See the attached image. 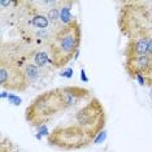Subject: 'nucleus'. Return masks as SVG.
I'll list each match as a JSON object with an SVG mask.
<instances>
[{
    "mask_svg": "<svg viewBox=\"0 0 152 152\" xmlns=\"http://www.w3.org/2000/svg\"><path fill=\"white\" fill-rule=\"evenodd\" d=\"M151 98H152V90H151Z\"/></svg>",
    "mask_w": 152,
    "mask_h": 152,
    "instance_id": "16",
    "label": "nucleus"
},
{
    "mask_svg": "<svg viewBox=\"0 0 152 152\" xmlns=\"http://www.w3.org/2000/svg\"><path fill=\"white\" fill-rule=\"evenodd\" d=\"M81 79H82L83 82H87V81H88L87 75H86V72L83 70V69H81Z\"/></svg>",
    "mask_w": 152,
    "mask_h": 152,
    "instance_id": "14",
    "label": "nucleus"
},
{
    "mask_svg": "<svg viewBox=\"0 0 152 152\" xmlns=\"http://www.w3.org/2000/svg\"><path fill=\"white\" fill-rule=\"evenodd\" d=\"M70 5H73V3L70 1H63L60 7V22L61 25L65 26L68 23H70L72 20V13H70Z\"/></svg>",
    "mask_w": 152,
    "mask_h": 152,
    "instance_id": "7",
    "label": "nucleus"
},
{
    "mask_svg": "<svg viewBox=\"0 0 152 152\" xmlns=\"http://www.w3.org/2000/svg\"><path fill=\"white\" fill-rule=\"evenodd\" d=\"M23 72H25V74H26V77H27V79H29L30 83L35 81L37 78H39V75H40V69L38 68L34 63L27 64L25 66V69H23Z\"/></svg>",
    "mask_w": 152,
    "mask_h": 152,
    "instance_id": "9",
    "label": "nucleus"
},
{
    "mask_svg": "<svg viewBox=\"0 0 152 152\" xmlns=\"http://www.w3.org/2000/svg\"><path fill=\"white\" fill-rule=\"evenodd\" d=\"M33 63L39 69L44 68L48 64L51 65L50 55H48L47 51H35V52H34V56H33Z\"/></svg>",
    "mask_w": 152,
    "mask_h": 152,
    "instance_id": "8",
    "label": "nucleus"
},
{
    "mask_svg": "<svg viewBox=\"0 0 152 152\" xmlns=\"http://www.w3.org/2000/svg\"><path fill=\"white\" fill-rule=\"evenodd\" d=\"M148 40H150V37H140V38L129 39V42H127L125 47V51H124L126 60L127 58L148 55Z\"/></svg>",
    "mask_w": 152,
    "mask_h": 152,
    "instance_id": "6",
    "label": "nucleus"
},
{
    "mask_svg": "<svg viewBox=\"0 0 152 152\" xmlns=\"http://www.w3.org/2000/svg\"><path fill=\"white\" fill-rule=\"evenodd\" d=\"M82 40V27L77 20L58 29L48 42L51 65L56 69L64 68L79 52Z\"/></svg>",
    "mask_w": 152,
    "mask_h": 152,
    "instance_id": "3",
    "label": "nucleus"
},
{
    "mask_svg": "<svg viewBox=\"0 0 152 152\" xmlns=\"http://www.w3.org/2000/svg\"><path fill=\"white\" fill-rule=\"evenodd\" d=\"M0 86L9 91H25L30 86L23 69L11 58L0 55Z\"/></svg>",
    "mask_w": 152,
    "mask_h": 152,
    "instance_id": "4",
    "label": "nucleus"
},
{
    "mask_svg": "<svg viewBox=\"0 0 152 152\" xmlns=\"http://www.w3.org/2000/svg\"><path fill=\"white\" fill-rule=\"evenodd\" d=\"M60 75L64 78H72L73 77V69H68V70H65V72H61Z\"/></svg>",
    "mask_w": 152,
    "mask_h": 152,
    "instance_id": "12",
    "label": "nucleus"
},
{
    "mask_svg": "<svg viewBox=\"0 0 152 152\" xmlns=\"http://www.w3.org/2000/svg\"><path fill=\"white\" fill-rule=\"evenodd\" d=\"M107 121L105 109L98 98H92L75 109L61 125L53 127L47 137V143L63 151L86 148L94 143L104 130Z\"/></svg>",
    "mask_w": 152,
    "mask_h": 152,
    "instance_id": "1",
    "label": "nucleus"
},
{
    "mask_svg": "<svg viewBox=\"0 0 152 152\" xmlns=\"http://www.w3.org/2000/svg\"><path fill=\"white\" fill-rule=\"evenodd\" d=\"M144 78H146V86H151L152 87V69L144 74Z\"/></svg>",
    "mask_w": 152,
    "mask_h": 152,
    "instance_id": "11",
    "label": "nucleus"
},
{
    "mask_svg": "<svg viewBox=\"0 0 152 152\" xmlns=\"http://www.w3.org/2000/svg\"><path fill=\"white\" fill-rule=\"evenodd\" d=\"M151 69H152V57L150 55L127 58L125 61V70L127 72V74L134 79L139 74L144 75L147 72H150Z\"/></svg>",
    "mask_w": 152,
    "mask_h": 152,
    "instance_id": "5",
    "label": "nucleus"
},
{
    "mask_svg": "<svg viewBox=\"0 0 152 152\" xmlns=\"http://www.w3.org/2000/svg\"><path fill=\"white\" fill-rule=\"evenodd\" d=\"M92 92L81 86H65L44 91L34 98L25 109V120L33 127L47 126L57 116L91 100Z\"/></svg>",
    "mask_w": 152,
    "mask_h": 152,
    "instance_id": "2",
    "label": "nucleus"
},
{
    "mask_svg": "<svg viewBox=\"0 0 152 152\" xmlns=\"http://www.w3.org/2000/svg\"><path fill=\"white\" fill-rule=\"evenodd\" d=\"M8 102L12 103V104H15V105H20L22 103V100L20 96H17L15 94H8Z\"/></svg>",
    "mask_w": 152,
    "mask_h": 152,
    "instance_id": "10",
    "label": "nucleus"
},
{
    "mask_svg": "<svg viewBox=\"0 0 152 152\" xmlns=\"http://www.w3.org/2000/svg\"><path fill=\"white\" fill-rule=\"evenodd\" d=\"M104 139H105V131H104V130H103V131H102V133H100V134H99V135H98V137H96V139L94 140V143H95V144H98V143H100V142H103V140H104Z\"/></svg>",
    "mask_w": 152,
    "mask_h": 152,
    "instance_id": "13",
    "label": "nucleus"
},
{
    "mask_svg": "<svg viewBox=\"0 0 152 152\" xmlns=\"http://www.w3.org/2000/svg\"><path fill=\"white\" fill-rule=\"evenodd\" d=\"M148 55L152 57V37L150 38V40H148Z\"/></svg>",
    "mask_w": 152,
    "mask_h": 152,
    "instance_id": "15",
    "label": "nucleus"
}]
</instances>
